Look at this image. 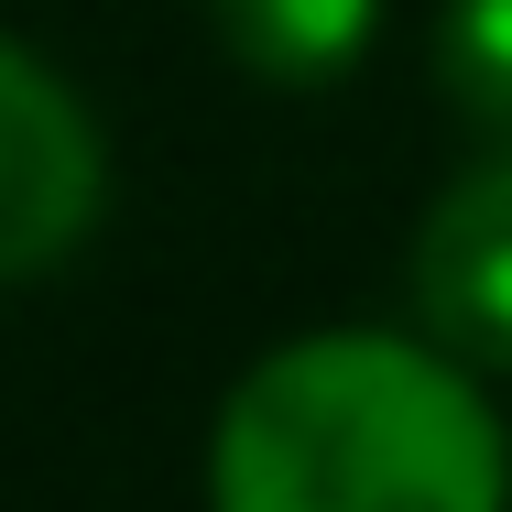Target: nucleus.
I'll return each mask as SVG.
<instances>
[{
    "label": "nucleus",
    "mask_w": 512,
    "mask_h": 512,
    "mask_svg": "<svg viewBox=\"0 0 512 512\" xmlns=\"http://www.w3.org/2000/svg\"><path fill=\"white\" fill-rule=\"evenodd\" d=\"M207 512H512V436L458 349L316 327L229 382Z\"/></svg>",
    "instance_id": "f257e3e1"
},
{
    "label": "nucleus",
    "mask_w": 512,
    "mask_h": 512,
    "mask_svg": "<svg viewBox=\"0 0 512 512\" xmlns=\"http://www.w3.org/2000/svg\"><path fill=\"white\" fill-rule=\"evenodd\" d=\"M109 207V142L88 99L22 44L0 33V284L55 273Z\"/></svg>",
    "instance_id": "f03ea898"
},
{
    "label": "nucleus",
    "mask_w": 512,
    "mask_h": 512,
    "mask_svg": "<svg viewBox=\"0 0 512 512\" xmlns=\"http://www.w3.org/2000/svg\"><path fill=\"white\" fill-rule=\"evenodd\" d=\"M414 316L469 371H512V153H480L414 229Z\"/></svg>",
    "instance_id": "7ed1b4c3"
},
{
    "label": "nucleus",
    "mask_w": 512,
    "mask_h": 512,
    "mask_svg": "<svg viewBox=\"0 0 512 512\" xmlns=\"http://www.w3.org/2000/svg\"><path fill=\"white\" fill-rule=\"evenodd\" d=\"M229 66H251L262 88H338L371 33H382V0H207Z\"/></svg>",
    "instance_id": "20e7f679"
},
{
    "label": "nucleus",
    "mask_w": 512,
    "mask_h": 512,
    "mask_svg": "<svg viewBox=\"0 0 512 512\" xmlns=\"http://www.w3.org/2000/svg\"><path fill=\"white\" fill-rule=\"evenodd\" d=\"M436 88L491 153H512V0H447L436 11Z\"/></svg>",
    "instance_id": "39448f33"
}]
</instances>
